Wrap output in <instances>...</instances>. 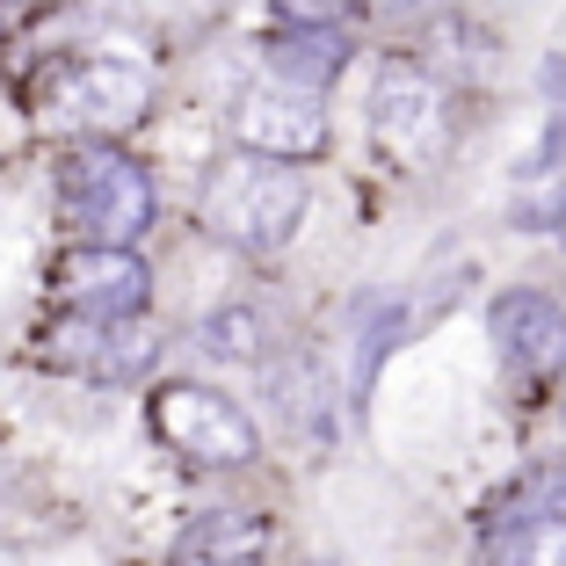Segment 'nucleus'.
Masks as SVG:
<instances>
[{
  "label": "nucleus",
  "instance_id": "f257e3e1",
  "mask_svg": "<svg viewBox=\"0 0 566 566\" xmlns=\"http://www.w3.org/2000/svg\"><path fill=\"white\" fill-rule=\"evenodd\" d=\"M305 218V167L240 153L203 182V226L240 254H283Z\"/></svg>",
  "mask_w": 566,
  "mask_h": 566
},
{
  "label": "nucleus",
  "instance_id": "f03ea898",
  "mask_svg": "<svg viewBox=\"0 0 566 566\" xmlns=\"http://www.w3.org/2000/svg\"><path fill=\"white\" fill-rule=\"evenodd\" d=\"M59 218L66 233H81L87 248H132L153 226V182L132 153H117L109 138H87L59 160Z\"/></svg>",
  "mask_w": 566,
  "mask_h": 566
},
{
  "label": "nucleus",
  "instance_id": "7ed1b4c3",
  "mask_svg": "<svg viewBox=\"0 0 566 566\" xmlns=\"http://www.w3.org/2000/svg\"><path fill=\"white\" fill-rule=\"evenodd\" d=\"M44 124L59 132H87V138H117L132 132L153 109V73L138 59H109V51H81V59H59L44 73Z\"/></svg>",
  "mask_w": 566,
  "mask_h": 566
},
{
  "label": "nucleus",
  "instance_id": "20e7f679",
  "mask_svg": "<svg viewBox=\"0 0 566 566\" xmlns=\"http://www.w3.org/2000/svg\"><path fill=\"white\" fill-rule=\"evenodd\" d=\"M153 436L175 458H189V465H248L254 450H262L248 407L226 400L218 385H197V378H167L153 392Z\"/></svg>",
  "mask_w": 566,
  "mask_h": 566
},
{
  "label": "nucleus",
  "instance_id": "39448f33",
  "mask_svg": "<svg viewBox=\"0 0 566 566\" xmlns=\"http://www.w3.org/2000/svg\"><path fill=\"white\" fill-rule=\"evenodd\" d=\"M370 138H378L385 160L400 167H436L450 146V95L429 66L415 59H392L370 87Z\"/></svg>",
  "mask_w": 566,
  "mask_h": 566
},
{
  "label": "nucleus",
  "instance_id": "423d86ee",
  "mask_svg": "<svg viewBox=\"0 0 566 566\" xmlns=\"http://www.w3.org/2000/svg\"><path fill=\"white\" fill-rule=\"evenodd\" d=\"M233 138L262 160H313L327 146V109H319L313 87H291V81H254L240 87L233 102Z\"/></svg>",
  "mask_w": 566,
  "mask_h": 566
},
{
  "label": "nucleus",
  "instance_id": "0eeeda50",
  "mask_svg": "<svg viewBox=\"0 0 566 566\" xmlns=\"http://www.w3.org/2000/svg\"><path fill=\"white\" fill-rule=\"evenodd\" d=\"M51 291L73 305V313H102V319H138L153 298V269L132 248H73L51 262Z\"/></svg>",
  "mask_w": 566,
  "mask_h": 566
},
{
  "label": "nucleus",
  "instance_id": "6e6552de",
  "mask_svg": "<svg viewBox=\"0 0 566 566\" xmlns=\"http://www.w3.org/2000/svg\"><path fill=\"white\" fill-rule=\"evenodd\" d=\"M36 349H44V364L81 370V378H95V385H124V378H138V370L153 364V342H146V334H138L132 319H102V313L51 319Z\"/></svg>",
  "mask_w": 566,
  "mask_h": 566
},
{
  "label": "nucleus",
  "instance_id": "1a4fd4ad",
  "mask_svg": "<svg viewBox=\"0 0 566 566\" xmlns=\"http://www.w3.org/2000/svg\"><path fill=\"white\" fill-rule=\"evenodd\" d=\"M486 334H494L501 364H516V370L566 364V305L545 298V291H501L494 313H486Z\"/></svg>",
  "mask_w": 566,
  "mask_h": 566
},
{
  "label": "nucleus",
  "instance_id": "9d476101",
  "mask_svg": "<svg viewBox=\"0 0 566 566\" xmlns=\"http://www.w3.org/2000/svg\"><path fill=\"white\" fill-rule=\"evenodd\" d=\"M175 552L189 566H254L269 552V516H254V509H211V516H197V531Z\"/></svg>",
  "mask_w": 566,
  "mask_h": 566
},
{
  "label": "nucleus",
  "instance_id": "9b49d317",
  "mask_svg": "<svg viewBox=\"0 0 566 566\" xmlns=\"http://www.w3.org/2000/svg\"><path fill=\"white\" fill-rule=\"evenodd\" d=\"M342 66H349V36L342 30H276L269 36V73L291 87H313L319 95Z\"/></svg>",
  "mask_w": 566,
  "mask_h": 566
},
{
  "label": "nucleus",
  "instance_id": "f8f14e48",
  "mask_svg": "<svg viewBox=\"0 0 566 566\" xmlns=\"http://www.w3.org/2000/svg\"><path fill=\"white\" fill-rule=\"evenodd\" d=\"M480 566H566V516H501Z\"/></svg>",
  "mask_w": 566,
  "mask_h": 566
},
{
  "label": "nucleus",
  "instance_id": "ddd939ff",
  "mask_svg": "<svg viewBox=\"0 0 566 566\" xmlns=\"http://www.w3.org/2000/svg\"><path fill=\"white\" fill-rule=\"evenodd\" d=\"M203 349L226 356V364H269V319L254 305H218L203 319Z\"/></svg>",
  "mask_w": 566,
  "mask_h": 566
},
{
  "label": "nucleus",
  "instance_id": "4468645a",
  "mask_svg": "<svg viewBox=\"0 0 566 566\" xmlns=\"http://www.w3.org/2000/svg\"><path fill=\"white\" fill-rule=\"evenodd\" d=\"M269 392H276V415H291V421H305V429H327V385H319V370L313 364H283V370H269Z\"/></svg>",
  "mask_w": 566,
  "mask_h": 566
},
{
  "label": "nucleus",
  "instance_id": "2eb2a0df",
  "mask_svg": "<svg viewBox=\"0 0 566 566\" xmlns=\"http://www.w3.org/2000/svg\"><path fill=\"white\" fill-rule=\"evenodd\" d=\"M283 30H342L356 0H269Z\"/></svg>",
  "mask_w": 566,
  "mask_h": 566
},
{
  "label": "nucleus",
  "instance_id": "dca6fc26",
  "mask_svg": "<svg viewBox=\"0 0 566 566\" xmlns=\"http://www.w3.org/2000/svg\"><path fill=\"white\" fill-rule=\"evenodd\" d=\"M378 15H421V0H378Z\"/></svg>",
  "mask_w": 566,
  "mask_h": 566
},
{
  "label": "nucleus",
  "instance_id": "f3484780",
  "mask_svg": "<svg viewBox=\"0 0 566 566\" xmlns=\"http://www.w3.org/2000/svg\"><path fill=\"white\" fill-rule=\"evenodd\" d=\"M559 240H566V203H559Z\"/></svg>",
  "mask_w": 566,
  "mask_h": 566
},
{
  "label": "nucleus",
  "instance_id": "a211bd4d",
  "mask_svg": "<svg viewBox=\"0 0 566 566\" xmlns=\"http://www.w3.org/2000/svg\"><path fill=\"white\" fill-rule=\"evenodd\" d=\"M30 8H44V0H30Z\"/></svg>",
  "mask_w": 566,
  "mask_h": 566
}]
</instances>
